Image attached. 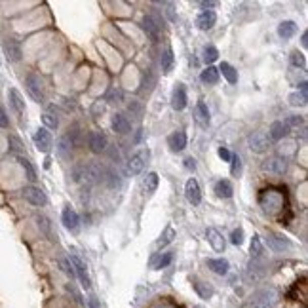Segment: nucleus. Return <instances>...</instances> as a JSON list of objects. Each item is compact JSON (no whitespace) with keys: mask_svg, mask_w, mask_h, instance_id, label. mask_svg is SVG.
Masks as SVG:
<instances>
[{"mask_svg":"<svg viewBox=\"0 0 308 308\" xmlns=\"http://www.w3.org/2000/svg\"><path fill=\"white\" fill-rule=\"evenodd\" d=\"M72 179L74 183H84L92 187L103 179V167L99 164H78L72 169Z\"/></svg>","mask_w":308,"mask_h":308,"instance_id":"nucleus-1","label":"nucleus"},{"mask_svg":"<svg viewBox=\"0 0 308 308\" xmlns=\"http://www.w3.org/2000/svg\"><path fill=\"white\" fill-rule=\"evenodd\" d=\"M259 202H261V205L265 207L267 213H276V211L282 209V205H284L282 196L276 194L274 190H265L261 194V198H259Z\"/></svg>","mask_w":308,"mask_h":308,"instance_id":"nucleus-2","label":"nucleus"},{"mask_svg":"<svg viewBox=\"0 0 308 308\" xmlns=\"http://www.w3.org/2000/svg\"><path fill=\"white\" fill-rule=\"evenodd\" d=\"M25 86H27V92L34 101H44V90H42V80H40L38 74H29L25 80Z\"/></svg>","mask_w":308,"mask_h":308,"instance_id":"nucleus-3","label":"nucleus"},{"mask_svg":"<svg viewBox=\"0 0 308 308\" xmlns=\"http://www.w3.org/2000/svg\"><path fill=\"white\" fill-rule=\"evenodd\" d=\"M71 262H72V269H74V276H78L80 284L84 289H90L92 287V282H90V276H87V269L84 261L80 259L78 255H71Z\"/></svg>","mask_w":308,"mask_h":308,"instance_id":"nucleus-4","label":"nucleus"},{"mask_svg":"<svg viewBox=\"0 0 308 308\" xmlns=\"http://www.w3.org/2000/svg\"><path fill=\"white\" fill-rule=\"evenodd\" d=\"M149 150L143 149L139 150L137 154H134L131 156V160H129V164H127V169H129V173L131 175H139L145 169V166H147V160H149Z\"/></svg>","mask_w":308,"mask_h":308,"instance_id":"nucleus-5","label":"nucleus"},{"mask_svg":"<svg viewBox=\"0 0 308 308\" xmlns=\"http://www.w3.org/2000/svg\"><path fill=\"white\" fill-rule=\"evenodd\" d=\"M267 244H269V247L272 251H276V253H282L291 247V242H289L287 238L282 236V234H278V232H272V230L267 234Z\"/></svg>","mask_w":308,"mask_h":308,"instance_id":"nucleus-6","label":"nucleus"},{"mask_svg":"<svg viewBox=\"0 0 308 308\" xmlns=\"http://www.w3.org/2000/svg\"><path fill=\"white\" fill-rule=\"evenodd\" d=\"M247 145H249V149L253 152H257V154H261V152H267L270 147L269 143V137L262 134V131H255V134L249 135V139H247Z\"/></svg>","mask_w":308,"mask_h":308,"instance_id":"nucleus-7","label":"nucleus"},{"mask_svg":"<svg viewBox=\"0 0 308 308\" xmlns=\"http://www.w3.org/2000/svg\"><path fill=\"white\" fill-rule=\"evenodd\" d=\"M276 304V293L272 289H262L253 297V308H272Z\"/></svg>","mask_w":308,"mask_h":308,"instance_id":"nucleus-8","label":"nucleus"},{"mask_svg":"<svg viewBox=\"0 0 308 308\" xmlns=\"http://www.w3.org/2000/svg\"><path fill=\"white\" fill-rule=\"evenodd\" d=\"M23 198L31 205H38V207L40 205H46V202H48L46 194H44L38 187H27V189L23 190Z\"/></svg>","mask_w":308,"mask_h":308,"instance_id":"nucleus-9","label":"nucleus"},{"mask_svg":"<svg viewBox=\"0 0 308 308\" xmlns=\"http://www.w3.org/2000/svg\"><path fill=\"white\" fill-rule=\"evenodd\" d=\"M185 196H187V200H189L192 205H198L200 202H202V192H200L198 181L194 179V177L189 179L187 185H185Z\"/></svg>","mask_w":308,"mask_h":308,"instance_id":"nucleus-10","label":"nucleus"},{"mask_svg":"<svg viewBox=\"0 0 308 308\" xmlns=\"http://www.w3.org/2000/svg\"><path fill=\"white\" fill-rule=\"evenodd\" d=\"M87 143H90V149L94 150L95 154L103 152V150L107 149V145H109V141H107V135L103 134V131H92V134H90V137H87Z\"/></svg>","mask_w":308,"mask_h":308,"instance_id":"nucleus-11","label":"nucleus"},{"mask_svg":"<svg viewBox=\"0 0 308 308\" xmlns=\"http://www.w3.org/2000/svg\"><path fill=\"white\" fill-rule=\"evenodd\" d=\"M262 169L278 175H284L285 171H287V162H285V158H282V156H272V158H269L262 164Z\"/></svg>","mask_w":308,"mask_h":308,"instance_id":"nucleus-12","label":"nucleus"},{"mask_svg":"<svg viewBox=\"0 0 308 308\" xmlns=\"http://www.w3.org/2000/svg\"><path fill=\"white\" fill-rule=\"evenodd\" d=\"M61 219H63V225H65V229H69L72 230V232H76L80 227V217L78 213L72 209V207H65L63 209V213H61Z\"/></svg>","mask_w":308,"mask_h":308,"instance_id":"nucleus-13","label":"nucleus"},{"mask_svg":"<svg viewBox=\"0 0 308 308\" xmlns=\"http://www.w3.org/2000/svg\"><path fill=\"white\" fill-rule=\"evenodd\" d=\"M171 107H173L175 111H183L187 107V90H185L183 84L175 86L173 94H171Z\"/></svg>","mask_w":308,"mask_h":308,"instance_id":"nucleus-14","label":"nucleus"},{"mask_svg":"<svg viewBox=\"0 0 308 308\" xmlns=\"http://www.w3.org/2000/svg\"><path fill=\"white\" fill-rule=\"evenodd\" d=\"M34 145H36V149L42 150V152H48L50 147H52V135L48 131L46 127H40L36 129V134H34Z\"/></svg>","mask_w":308,"mask_h":308,"instance_id":"nucleus-15","label":"nucleus"},{"mask_svg":"<svg viewBox=\"0 0 308 308\" xmlns=\"http://www.w3.org/2000/svg\"><path fill=\"white\" fill-rule=\"evenodd\" d=\"M215 23H217V16H215L213 10H204V12L196 17L198 29H202V31H209Z\"/></svg>","mask_w":308,"mask_h":308,"instance_id":"nucleus-16","label":"nucleus"},{"mask_svg":"<svg viewBox=\"0 0 308 308\" xmlns=\"http://www.w3.org/2000/svg\"><path fill=\"white\" fill-rule=\"evenodd\" d=\"M141 29L147 32V36H149L150 40H154V42L158 40V36H160V25L154 21V17H150V16L143 17Z\"/></svg>","mask_w":308,"mask_h":308,"instance_id":"nucleus-17","label":"nucleus"},{"mask_svg":"<svg viewBox=\"0 0 308 308\" xmlns=\"http://www.w3.org/2000/svg\"><path fill=\"white\" fill-rule=\"evenodd\" d=\"M167 145L173 152H181L187 147V134L185 131H175L167 137Z\"/></svg>","mask_w":308,"mask_h":308,"instance_id":"nucleus-18","label":"nucleus"},{"mask_svg":"<svg viewBox=\"0 0 308 308\" xmlns=\"http://www.w3.org/2000/svg\"><path fill=\"white\" fill-rule=\"evenodd\" d=\"M205 236H207V242H209V245L213 247L215 251H217V253L225 251V238H223V234L219 232V230L207 229Z\"/></svg>","mask_w":308,"mask_h":308,"instance_id":"nucleus-19","label":"nucleus"},{"mask_svg":"<svg viewBox=\"0 0 308 308\" xmlns=\"http://www.w3.org/2000/svg\"><path fill=\"white\" fill-rule=\"evenodd\" d=\"M4 52H6L10 61H19V59H21V46H19L17 40L14 38L4 40Z\"/></svg>","mask_w":308,"mask_h":308,"instance_id":"nucleus-20","label":"nucleus"},{"mask_svg":"<svg viewBox=\"0 0 308 308\" xmlns=\"http://www.w3.org/2000/svg\"><path fill=\"white\" fill-rule=\"evenodd\" d=\"M8 99H10V105L14 107V111H16L17 114H23V112H25V101H23V97H21V94L17 92L16 87H10V90H8Z\"/></svg>","mask_w":308,"mask_h":308,"instance_id":"nucleus-21","label":"nucleus"},{"mask_svg":"<svg viewBox=\"0 0 308 308\" xmlns=\"http://www.w3.org/2000/svg\"><path fill=\"white\" fill-rule=\"evenodd\" d=\"M112 129H114L116 134H120V135L129 134V129H131V126H129V120H127L124 114H114V116H112Z\"/></svg>","mask_w":308,"mask_h":308,"instance_id":"nucleus-22","label":"nucleus"},{"mask_svg":"<svg viewBox=\"0 0 308 308\" xmlns=\"http://www.w3.org/2000/svg\"><path fill=\"white\" fill-rule=\"evenodd\" d=\"M295 32H297V23H295V21H282V23L278 25V34H280V38L289 40L295 36Z\"/></svg>","mask_w":308,"mask_h":308,"instance_id":"nucleus-23","label":"nucleus"},{"mask_svg":"<svg viewBox=\"0 0 308 308\" xmlns=\"http://www.w3.org/2000/svg\"><path fill=\"white\" fill-rule=\"evenodd\" d=\"M207 269H211L215 274H219V276H225V274H229L230 265L227 259H209V261H207Z\"/></svg>","mask_w":308,"mask_h":308,"instance_id":"nucleus-24","label":"nucleus"},{"mask_svg":"<svg viewBox=\"0 0 308 308\" xmlns=\"http://www.w3.org/2000/svg\"><path fill=\"white\" fill-rule=\"evenodd\" d=\"M192 285H194V289H196V293L202 299H211L213 297V287L209 284H205V282L198 280V278H192Z\"/></svg>","mask_w":308,"mask_h":308,"instance_id":"nucleus-25","label":"nucleus"},{"mask_svg":"<svg viewBox=\"0 0 308 308\" xmlns=\"http://www.w3.org/2000/svg\"><path fill=\"white\" fill-rule=\"evenodd\" d=\"M287 126H285L284 122H272V126H270V137L274 139V141H280V139H284L285 135H287Z\"/></svg>","mask_w":308,"mask_h":308,"instance_id":"nucleus-26","label":"nucleus"},{"mask_svg":"<svg viewBox=\"0 0 308 308\" xmlns=\"http://www.w3.org/2000/svg\"><path fill=\"white\" fill-rule=\"evenodd\" d=\"M215 192H217V196L219 198H230L232 196V192H234V189H232L230 181L221 179V181H217V185H215Z\"/></svg>","mask_w":308,"mask_h":308,"instance_id":"nucleus-27","label":"nucleus"},{"mask_svg":"<svg viewBox=\"0 0 308 308\" xmlns=\"http://www.w3.org/2000/svg\"><path fill=\"white\" fill-rule=\"evenodd\" d=\"M200 78H202V82H205V84H217V82H219V69H215V67L209 65L207 69L202 71Z\"/></svg>","mask_w":308,"mask_h":308,"instance_id":"nucleus-28","label":"nucleus"},{"mask_svg":"<svg viewBox=\"0 0 308 308\" xmlns=\"http://www.w3.org/2000/svg\"><path fill=\"white\" fill-rule=\"evenodd\" d=\"M249 251H251V257H255V259L262 257L265 247H262V242H261V236H259V234H253L251 245H249Z\"/></svg>","mask_w":308,"mask_h":308,"instance_id":"nucleus-29","label":"nucleus"},{"mask_svg":"<svg viewBox=\"0 0 308 308\" xmlns=\"http://www.w3.org/2000/svg\"><path fill=\"white\" fill-rule=\"evenodd\" d=\"M219 72H223V76L229 80L230 84H236V82H238V72L230 63H221V69H219Z\"/></svg>","mask_w":308,"mask_h":308,"instance_id":"nucleus-30","label":"nucleus"},{"mask_svg":"<svg viewBox=\"0 0 308 308\" xmlns=\"http://www.w3.org/2000/svg\"><path fill=\"white\" fill-rule=\"evenodd\" d=\"M143 185H145V190H147L149 194H152L154 190L158 189V173H156V171H150V173L145 177V183H143Z\"/></svg>","mask_w":308,"mask_h":308,"instance_id":"nucleus-31","label":"nucleus"},{"mask_svg":"<svg viewBox=\"0 0 308 308\" xmlns=\"http://www.w3.org/2000/svg\"><path fill=\"white\" fill-rule=\"evenodd\" d=\"M160 63H162V71L164 72H169L171 69H173V52L167 48L166 52L162 54V57H160Z\"/></svg>","mask_w":308,"mask_h":308,"instance_id":"nucleus-32","label":"nucleus"},{"mask_svg":"<svg viewBox=\"0 0 308 308\" xmlns=\"http://www.w3.org/2000/svg\"><path fill=\"white\" fill-rule=\"evenodd\" d=\"M71 149H72V141L69 139V135H63L61 141H59V154H61L63 158H67V154L71 152Z\"/></svg>","mask_w":308,"mask_h":308,"instance_id":"nucleus-33","label":"nucleus"},{"mask_svg":"<svg viewBox=\"0 0 308 308\" xmlns=\"http://www.w3.org/2000/svg\"><path fill=\"white\" fill-rule=\"evenodd\" d=\"M42 122H44L46 129H57V126H59V120H57L54 114H50V112L42 114Z\"/></svg>","mask_w":308,"mask_h":308,"instance_id":"nucleus-34","label":"nucleus"},{"mask_svg":"<svg viewBox=\"0 0 308 308\" xmlns=\"http://www.w3.org/2000/svg\"><path fill=\"white\" fill-rule=\"evenodd\" d=\"M291 65L293 67H300V69H304V67H306V59H304V56L300 54L299 50L291 52Z\"/></svg>","mask_w":308,"mask_h":308,"instance_id":"nucleus-35","label":"nucleus"},{"mask_svg":"<svg viewBox=\"0 0 308 308\" xmlns=\"http://www.w3.org/2000/svg\"><path fill=\"white\" fill-rule=\"evenodd\" d=\"M196 111H198V118L202 120L204 124H209V111H207V105H205L204 101L198 103Z\"/></svg>","mask_w":308,"mask_h":308,"instance_id":"nucleus-36","label":"nucleus"},{"mask_svg":"<svg viewBox=\"0 0 308 308\" xmlns=\"http://www.w3.org/2000/svg\"><path fill=\"white\" fill-rule=\"evenodd\" d=\"M284 124L287 126V129H289V127H300L304 126V118H302V116H297V114H291V116L285 118Z\"/></svg>","mask_w":308,"mask_h":308,"instance_id":"nucleus-37","label":"nucleus"},{"mask_svg":"<svg viewBox=\"0 0 308 308\" xmlns=\"http://www.w3.org/2000/svg\"><path fill=\"white\" fill-rule=\"evenodd\" d=\"M19 164H21L23 169L27 171V179H29V181H34V179H36V173H34V167L31 166V162L21 156V158H19Z\"/></svg>","mask_w":308,"mask_h":308,"instance_id":"nucleus-38","label":"nucleus"},{"mask_svg":"<svg viewBox=\"0 0 308 308\" xmlns=\"http://www.w3.org/2000/svg\"><path fill=\"white\" fill-rule=\"evenodd\" d=\"M217 56H219V52H217V48L213 46H207L204 50V61L205 63H213L215 59H217Z\"/></svg>","mask_w":308,"mask_h":308,"instance_id":"nucleus-39","label":"nucleus"},{"mask_svg":"<svg viewBox=\"0 0 308 308\" xmlns=\"http://www.w3.org/2000/svg\"><path fill=\"white\" fill-rule=\"evenodd\" d=\"M175 238V230H173V227H166V232L162 234V238H160V242H158V245H167L171 240Z\"/></svg>","mask_w":308,"mask_h":308,"instance_id":"nucleus-40","label":"nucleus"},{"mask_svg":"<svg viewBox=\"0 0 308 308\" xmlns=\"http://www.w3.org/2000/svg\"><path fill=\"white\" fill-rule=\"evenodd\" d=\"M171 259H173V255H171V253L167 251V253H164V255H162V257H160L158 261L154 262V269H166L167 265H169V262H171Z\"/></svg>","mask_w":308,"mask_h":308,"instance_id":"nucleus-41","label":"nucleus"},{"mask_svg":"<svg viewBox=\"0 0 308 308\" xmlns=\"http://www.w3.org/2000/svg\"><path fill=\"white\" fill-rule=\"evenodd\" d=\"M59 267H61V270H63L69 278H74V269H72V265L69 259H59Z\"/></svg>","mask_w":308,"mask_h":308,"instance_id":"nucleus-42","label":"nucleus"},{"mask_svg":"<svg viewBox=\"0 0 308 308\" xmlns=\"http://www.w3.org/2000/svg\"><path fill=\"white\" fill-rule=\"evenodd\" d=\"M230 242H232L234 245H242V244H244V230H242V229L232 230V234H230Z\"/></svg>","mask_w":308,"mask_h":308,"instance_id":"nucleus-43","label":"nucleus"},{"mask_svg":"<svg viewBox=\"0 0 308 308\" xmlns=\"http://www.w3.org/2000/svg\"><path fill=\"white\" fill-rule=\"evenodd\" d=\"M289 103L293 107H302V105H306V97L300 94H291L289 95Z\"/></svg>","mask_w":308,"mask_h":308,"instance_id":"nucleus-44","label":"nucleus"},{"mask_svg":"<svg viewBox=\"0 0 308 308\" xmlns=\"http://www.w3.org/2000/svg\"><path fill=\"white\" fill-rule=\"evenodd\" d=\"M10 145H12V150H14V152H23V143L19 141L17 137H14V135L10 137Z\"/></svg>","mask_w":308,"mask_h":308,"instance_id":"nucleus-45","label":"nucleus"},{"mask_svg":"<svg viewBox=\"0 0 308 308\" xmlns=\"http://www.w3.org/2000/svg\"><path fill=\"white\" fill-rule=\"evenodd\" d=\"M217 154H219V158H221L223 162H230V158H232V154H230V150L227 149V147H219Z\"/></svg>","mask_w":308,"mask_h":308,"instance_id":"nucleus-46","label":"nucleus"},{"mask_svg":"<svg viewBox=\"0 0 308 308\" xmlns=\"http://www.w3.org/2000/svg\"><path fill=\"white\" fill-rule=\"evenodd\" d=\"M36 221H38L40 229L44 230V234L50 236V223H48V219H44V217H36Z\"/></svg>","mask_w":308,"mask_h":308,"instance_id":"nucleus-47","label":"nucleus"},{"mask_svg":"<svg viewBox=\"0 0 308 308\" xmlns=\"http://www.w3.org/2000/svg\"><path fill=\"white\" fill-rule=\"evenodd\" d=\"M150 308H181L177 306V304H173L171 300H160V302H156V304H152Z\"/></svg>","mask_w":308,"mask_h":308,"instance_id":"nucleus-48","label":"nucleus"},{"mask_svg":"<svg viewBox=\"0 0 308 308\" xmlns=\"http://www.w3.org/2000/svg\"><path fill=\"white\" fill-rule=\"evenodd\" d=\"M230 162H232V175H238L240 173V158H238V156H232Z\"/></svg>","mask_w":308,"mask_h":308,"instance_id":"nucleus-49","label":"nucleus"},{"mask_svg":"<svg viewBox=\"0 0 308 308\" xmlns=\"http://www.w3.org/2000/svg\"><path fill=\"white\" fill-rule=\"evenodd\" d=\"M10 122H8V116H6V112H4V109L0 107V127H8Z\"/></svg>","mask_w":308,"mask_h":308,"instance_id":"nucleus-50","label":"nucleus"},{"mask_svg":"<svg viewBox=\"0 0 308 308\" xmlns=\"http://www.w3.org/2000/svg\"><path fill=\"white\" fill-rule=\"evenodd\" d=\"M185 167H187L189 171H194V169H196V160H194V158H185Z\"/></svg>","mask_w":308,"mask_h":308,"instance_id":"nucleus-51","label":"nucleus"},{"mask_svg":"<svg viewBox=\"0 0 308 308\" xmlns=\"http://www.w3.org/2000/svg\"><path fill=\"white\" fill-rule=\"evenodd\" d=\"M90 308H99V300L95 297H90Z\"/></svg>","mask_w":308,"mask_h":308,"instance_id":"nucleus-52","label":"nucleus"},{"mask_svg":"<svg viewBox=\"0 0 308 308\" xmlns=\"http://www.w3.org/2000/svg\"><path fill=\"white\" fill-rule=\"evenodd\" d=\"M300 44H302V46H304V48L308 46V34H306V32H302V38H300Z\"/></svg>","mask_w":308,"mask_h":308,"instance_id":"nucleus-53","label":"nucleus"},{"mask_svg":"<svg viewBox=\"0 0 308 308\" xmlns=\"http://www.w3.org/2000/svg\"><path fill=\"white\" fill-rule=\"evenodd\" d=\"M211 6H215L213 2H202V8H211Z\"/></svg>","mask_w":308,"mask_h":308,"instance_id":"nucleus-54","label":"nucleus"}]
</instances>
